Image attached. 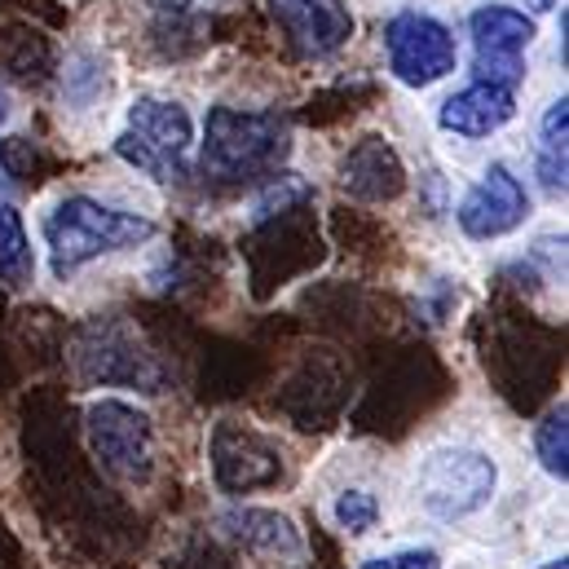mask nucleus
Segmentation results:
<instances>
[{"mask_svg": "<svg viewBox=\"0 0 569 569\" xmlns=\"http://www.w3.org/2000/svg\"><path fill=\"white\" fill-rule=\"evenodd\" d=\"M194 142V124L181 102L138 98L129 111V129L120 133V159L150 172L154 181H177L186 172V154Z\"/></svg>", "mask_w": 569, "mask_h": 569, "instance_id": "3", "label": "nucleus"}, {"mask_svg": "<svg viewBox=\"0 0 569 569\" xmlns=\"http://www.w3.org/2000/svg\"><path fill=\"white\" fill-rule=\"evenodd\" d=\"M154 239V221L138 212H120L107 208L98 199L71 194L62 199L49 217H44V243H49V261L53 274L67 279L80 266L107 257V252H124V248H142Z\"/></svg>", "mask_w": 569, "mask_h": 569, "instance_id": "1", "label": "nucleus"}, {"mask_svg": "<svg viewBox=\"0 0 569 569\" xmlns=\"http://www.w3.org/2000/svg\"><path fill=\"white\" fill-rule=\"evenodd\" d=\"M270 13L305 58H331L353 36V13L345 0H270Z\"/></svg>", "mask_w": 569, "mask_h": 569, "instance_id": "10", "label": "nucleus"}, {"mask_svg": "<svg viewBox=\"0 0 569 569\" xmlns=\"http://www.w3.org/2000/svg\"><path fill=\"white\" fill-rule=\"evenodd\" d=\"M517 116V89H503V84H490V80H477L459 93H450L437 111V124L455 138H490L499 133L508 120Z\"/></svg>", "mask_w": 569, "mask_h": 569, "instance_id": "11", "label": "nucleus"}, {"mask_svg": "<svg viewBox=\"0 0 569 569\" xmlns=\"http://www.w3.org/2000/svg\"><path fill=\"white\" fill-rule=\"evenodd\" d=\"M0 190H9V168H4V159H0Z\"/></svg>", "mask_w": 569, "mask_h": 569, "instance_id": "19", "label": "nucleus"}, {"mask_svg": "<svg viewBox=\"0 0 569 569\" xmlns=\"http://www.w3.org/2000/svg\"><path fill=\"white\" fill-rule=\"evenodd\" d=\"M472 49H477V80L517 89L526 80V49L535 40V22L521 9L486 4L468 18Z\"/></svg>", "mask_w": 569, "mask_h": 569, "instance_id": "7", "label": "nucleus"}, {"mask_svg": "<svg viewBox=\"0 0 569 569\" xmlns=\"http://www.w3.org/2000/svg\"><path fill=\"white\" fill-rule=\"evenodd\" d=\"M340 181H345V190L358 194V199H393V194H402L407 172H402L398 154L380 142V138H367V142L353 146V150L345 154Z\"/></svg>", "mask_w": 569, "mask_h": 569, "instance_id": "12", "label": "nucleus"}, {"mask_svg": "<svg viewBox=\"0 0 569 569\" xmlns=\"http://www.w3.org/2000/svg\"><path fill=\"white\" fill-rule=\"evenodd\" d=\"M566 129H569V102H552L539 129V177L548 190L566 186Z\"/></svg>", "mask_w": 569, "mask_h": 569, "instance_id": "14", "label": "nucleus"}, {"mask_svg": "<svg viewBox=\"0 0 569 569\" xmlns=\"http://www.w3.org/2000/svg\"><path fill=\"white\" fill-rule=\"evenodd\" d=\"M226 535L239 539L243 548L261 552V557H300V535L296 526L270 512V508H243V512H226L221 517Z\"/></svg>", "mask_w": 569, "mask_h": 569, "instance_id": "13", "label": "nucleus"}, {"mask_svg": "<svg viewBox=\"0 0 569 569\" xmlns=\"http://www.w3.org/2000/svg\"><path fill=\"white\" fill-rule=\"evenodd\" d=\"M31 279V243L22 230V217L0 203V283L18 287Z\"/></svg>", "mask_w": 569, "mask_h": 569, "instance_id": "15", "label": "nucleus"}, {"mask_svg": "<svg viewBox=\"0 0 569 569\" xmlns=\"http://www.w3.org/2000/svg\"><path fill=\"white\" fill-rule=\"evenodd\" d=\"M376 521H380V503H376V495H367V490H345V495L336 499V526H340V530H349V535H367Z\"/></svg>", "mask_w": 569, "mask_h": 569, "instance_id": "17", "label": "nucleus"}, {"mask_svg": "<svg viewBox=\"0 0 569 569\" xmlns=\"http://www.w3.org/2000/svg\"><path fill=\"white\" fill-rule=\"evenodd\" d=\"M557 0H530V9H552Z\"/></svg>", "mask_w": 569, "mask_h": 569, "instance_id": "21", "label": "nucleus"}, {"mask_svg": "<svg viewBox=\"0 0 569 569\" xmlns=\"http://www.w3.org/2000/svg\"><path fill=\"white\" fill-rule=\"evenodd\" d=\"M535 446H539L543 468H548L552 477H561V481H566V472H569V411L566 407H557V411L539 425Z\"/></svg>", "mask_w": 569, "mask_h": 569, "instance_id": "16", "label": "nucleus"}, {"mask_svg": "<svg viewBox=\"0 0 569 569\" xmlns=\"http://www.w3.org/2000/svg\"><path fill=\"white\" fill-rule=\"evenodd\" d=\"M526 212H530L526 186L512 177L508 163H490L486 177L459 203V230L468 239H499V234H512L526 221Z\"/></svg>", "mask_w": 569, "mask_h": 569, "instance_id": "9", "label": "nucleus"}, {"mask_svg": "<svg viewBox=\"0 0 569 569\" xmlns=\"http://www.w3.org/2000/svg\"><path fill=\"white\" fill-rule=\"evenodd\" d=\"M495 463L481 450H437L420 468V503L437 521H463L495 495Z\"/></svg>", "mask_w": 569, "mask_h": 569, "instance_id": "5", "label": "nucleus"}, {"mask_svg": "<svg viewBox=\"0 0 569 569\" xmlns=\"http://www.w3.org/2000/svg\"><path fill=\"white\" fill-rule=\"evenodd\" d=\"M362 569H441V557L428 552V548H411V552H393V557L362 561Z\"/></svg>", "mask_w": 569, "mask_h": 569, "instance_id": "18", "label": "nucleus"}, {"mask_svg": "<svg viewBox=\"0 0 569 569\" xmlns=\"http://www.w3.org/2000/svg\"><path fill=\"white\" fill-rule=\"evenodd\" d=\"M385 49H389L393 76L411 89H428V84L446 80L459 62L455 36L428 13H398L385 31Z\"/></svg>", "mask_w": 569, "mask_h": 569, "instance_id": "6", "label": "nucleus"}, {"mask_svg": "<svg viewBox=\"0 0 569 569\" xmlns=\"http://www.w3.org/2000/svg\"><path fill=\"white\" fill-rule=\"evenodd\" d=\"M291 154V129L274 111H239V107H212L203 129V168L226 181H261L279 172Z\"/></svg>", "mask_w": 569, "mask_h": 569, "instance_id": "2", "label": "nucleus"}, {"mask_svg": "<svg viewBox=\"0 0 569 569\" xmlns=\"http://www.w3.org/2000/svg\"><path fill=\"white\" fill-rule=\"evenodd\" d=\"M89 428V446L98 455V463L116 477V481H129V486H142L154 472V425L150 416L120 402V398H102L89 407L84 416Z\"/></svg>", "mask_w": 569, "mask_h": 569, "instance_id": "4", "label": "nucleus"}, {"mask_svg": "<svg viewBox=\"0 0 569 569\" xmlns=\"http://www.w3.org/2000/svg\"><path fill=\"white\" fill-rule=\"evenodd\" d=\"M539 569H569V566H566V557H561V561H548V566H539Z\"/></svg>", "mask_w": 569, "mask_h": 569, "instance_id": "22", "label": "nucleus"}, {"mask_svg": "<svg viewBox=\"0 0 569 569\" xmlns=\"http://www.w3.org/2000/svg\"><path fill=\"white\" fill-rule=\"evenodd\" d=\"M4 116H9V98H4V89H0V124H4Z\"/></svg>", "mask_w": 569, "mask_h": 569, "instance_id": "20", "label": "nucleus"}, {"mask_svg": "<svg viewBox=\"0 0 569 569\" xmlns=\"http://www.w3.org/2000/svg\"><path fill=\"white\" fill-rule=\"evenodd\" d=\"M212 477L226 490L274 486L283 477L279 446H270V437H261L257 428L221 420V425L212 428Z\"/></svg>", "mask_w": 569, "mask_h": 569, "instance_id": "8", "label": "nucleus"}]
</instances>
